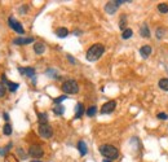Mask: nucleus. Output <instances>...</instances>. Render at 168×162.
I'll list each match as a JSON object with an SVG mask.
<instances>
[{
	"mask_svg": "<svg viewBox=\"0 0 168 162\" xmlns=\"http://www.w3.org/2000/svg\"><path fill=\"white\" fill-rule=\"evenodd\" d=\"M3 134L6 135V136H9V135L12 134V126H11L9 123L4 124V127H3Z\"/></svg>",
	"mask_w": 168,
	"mask_h": 162,
	"instance_id": "nucleus-25",
	"label": "nucleus"
},
{
	"mask_svg": "<svg viewBox=\"0 0 168 162\" xmlns=\"http://www.w3.org/2000/svg\"><path fill=\"white\" fill-rule=\"evenodd\" d=\"M96 113H97V106H94V105L89 106L88 109H87V112H85V114L88 117H94V115H96Z\"/></svg>",
	"mask_w": 168,
	"mask_h": 162,
	"instance_id": "nucleus-23",
	"label": "nucleus"
},
{
	"mask_svg": "<svg viewBox=\"0 0 168 162\" xmlns=\"http://www.w3.org/2000/svg\"><path fill=\"white\" fill-rule=\"evenodd\" d=\"M118 8H119V5L116 4L115 0L114 2H107L106 5H105V12L107 14H114L116 11H118Z\"/></svg>",
	"mask_w": 168,
	"mask_h": 162,
	"instance_id": "nucleus-8",
	"label": "nucleus"
},
{
	"mask_svg": "<svg viewBox=\"0 0 168 162\" xmlns=\"http://www.w3.org/2000/svg\"><path fill=\"white\" fill-rule=\"evenodd\" d=\"M78 151H79V153H80V156H85V154L88 153V146H87L85 142L80 140V142L78 143Z\"/></svg>",
	"mask_w": 168,
	"mask_h": 162,
	"instance_id": "nucleus-13",
	"label": "nucleus"
},
{
	"mask_svg": "<svg viewBox=\"0 0 168 162\" xmlns=\"http://www.w3.org/2000/svg\"><path fill=\"white\" fill-rule=\"evenodd\" d=\"M45 74H47V75H49L50 78H56V79L60 78V77L57 75V71H56V70H53V69H48V70L45 71Z\"/></svg>",
	"mask_w": 168,
	"mask_h": 162,
	"instance_id": "nucleus-27",
	"label": "nucleus"
},
{
	"mask_svg": "<svg viewBox=\"0 0 168 162\" xmlns=\"http://www.w3.org/2000/svg\"><path fill=\"white\" fill-rule=\"evenodd\" d=\"M34 43V38H24V36H18L13 40V44L16 46H26V44H30Z\"/></svg>",
	"mask_w": 168,
	"mask_h": 162,
	"instance_id": "nucleus-9",
	"label": "nucleus"
},
{
	"mask_svg": "<svg viewBox=\"0 0 168 162\" xmlns=\"http://www.w3.org/2000/svg\"><path fill=\"white\" fill-rule=\"evenodd\" d=\"M127 26V16H126V14H123V16L120 17V21H119V29H120V30H126V27Z\"/></svg>",
	"mask_w": 168,
	"mask_h": 162,
	"instance_id": "nucleus-21",
	"label": "nucleus"
},
{
	"mask_svg": "<svg viewBox=\"0 0 168 162\" xmlns=\"http://www.w3.org/2000/svg\"><path fill=\"white\" fill-rule=\"evenodd\" d=\"M38 121H39V124H47L48 123V114L47 113H38Z\"/></svg>",
	"mask_w": 168,
	"mask_h": 162,
	"instance_id": "nucleus-18",
	"label": "nucleus"
},
{
	"mask_svg": "<svg viewBox=\"0 0 168 162\" xmlns=\"http://www.w3.org/2000/svg\"><path fill=\"white\" fill-rule=\"evenodd\" d=\"M62 91L66 93V95H75L79 92V84L76 83V80L74 79H69V80H65L62 83Z\"/></svg>",
	"mask_w": 168,
	"mask_h": 162,
	"instance_id": "nucleus-3",
	"label": "nucleus"
},
{
	"mask_svg": "<svg viewBox=\"0 0 168 162\" xmlns=\"http://www.w3.org/2000/svg\"><path fill=\"white\" fill-rule=\"evenodd\" d=\"M28 156H31L35 160H39L44 156V151H43L40 145H31L30 148H28Z\"/></svg>",
	"mask_w": 168,
	"mask_h": 162,
	"instance_id": "nucleus-4",
	"label": "nucleus"
},
{
	"mask_svg": "<svg viewBox=\"0 0 168 162\" xmlns=\"http://www.w3.org/2000/svg\"><path fill=\"white\" fill-rule=\"evenodd\" d=\"M3 118H4L5 121H9V114H8V113H3Z\"/></svg>",
	"mask_w": 168,
	"mask_h": 162,
	"instance_id": "nucleus-33",
	"label": "nucleus"
},
{
	"mask_svg": "<svg viewBox=\"0 0 168 162\" xmlns=\"http://www.w3.org/2000/svg\"><path fill=\"white\" fill-rule=\"evenodd\" d=\"M151 52H153V49H151V47L149 46V44H145V46H142L140 48V55H141L142 58H148L151 55Z\"/></svg>",
	"mask_w": 168,
	"mask_h": 162,
	"instance_id": "nucleus-11",
	"label": "nucleus"
},
{
	"mask_svg": "<svg viewBox=\"0 0 168 162\" xmlns=\"http://www.w3.org/2000/svg\"><path fill=\"white\" fill-rule=\"evenodd\" d=\"M105 52V47H104V44H101V43H96V44H93V46H91V48L87 51V53H85V58L88 61L93 62V61H97L98 58H101V56L104 55Z\"/></svg>",
	"mask_w": 168,
	"mask_h": 162,
	"instance_id": "nucleus-1",
	"label": "nucleus"
},
{
	"mask_svg": "<svg viewBox=\"0 0 168 162\" xmlns=\"http://www.w3.org/2000/svg\"><path fill=\"white\" fill-rule=\"evenodd\" d=\"M166 31H164V29L163 27H158L157 29V31H155V35H157V39H162L163 36H164Z\"/></svg>",
	"mask_w": 168,
	"mask_h": 162,
	"instance_id": "nucleus-26",
	"label": "nucleus"
},
{
	"mask_svg": "<svg viewBox=\"0 0 168 162\" xmlns=\"http://www.w3.org/2000/svg\"><path fill=\"white\" fill-rule=\"evenodd\" d=\"M67 99V95H61V96H58L57 99H54L53 101H54V104L56 105H60L61 104V102L63 101V100H66Z\"/></svg>",
	"mask_w": 168,
	"mask_h": 162,
	"instance_id": "nucleus-28",
	"label": "nucleus"
},
{
	"mask_svg": "<svg viewBox=\"0 0 168 162\" xmlns=\"http://www.w3.org/2000/svg\"><path fill=\"white\" fill-rule=\"evenodd\" d=\"M26 11H27V7H25V5H24V7H21V9H19V12H21V13H24V12H26Z\"/></svg>",
	"mask_w": 168,
	"mask_h": 162,
	"instance_id": "nucleus-34",
	"label": "nucleus"
},
{
	"mask_svg": "<svg viewBox=\"0 0 168 162\" xmlns=\"http://www.w3.org/2000/svg\"><path fill=\"white\" fill-rule=\"evenodd\" d=\"M31 162H41V161H39V160H35V161H31Z\"/></svg>",
	"mask_w": 168,
	"mask_h": 162,
	"instance_id": "nucleus-35",
	"label": "nucleus"
},
{
	"mask_svg": "<svg viewBox=\"0 0 168 162\" xmlns=\"http://www.w3.org/2000/svg\"><path fill=\"white\" fill-rule=\"evenodd\" d=\"M158 11L160 12V13H168V4H166V3H160V4H158Z\"/></svg>",
	"mask_w": 168,
	"mask_h": 162,
	"instance_id": "nucleus-24",
	"label": "nucleus"
},
{
	"mask_svg": "<svg viewBox=\"0 0 168 162\" xmlns=\"http://www.w3.org/2000/svg\"><path fill=\"white\" fill-rule=\"evenodd\" d=\"M67 60L71 62V64H76V61H75V58L74 57H72L71 55H67Z\"/></svg>",
	"mask_w": 168,
	"mask_h": 162,
	"instance_id": "nucleus-32",
	"label": "nucleus"
},
{
	"mask_svg": "<svg viewBox=\"0 0 168 162\" xmlns=\"http://www.w3.org/2000/svg\"><path fill=\"white\" fill-rule=\"evenodd\" d=\"M56 35L58 36V38H66V36L69 35V30L66 27H58L56 30Z\"/></svg>",
	"mask_w": 168,
	"mask_h": 162,
	"instance_id": "nucleus-16",
	"label": "nucleus"
},
{
	"mask_svg": "<svg viewBox=\"0 0 168 162\" xmlns=\"http://www.w3.org/2000/svg\"><path fill=\"white\" fill-rule=\"evenodd\" d=\"M18 71L22 75L27 77V78H34L35 77V69L34 68H18Z\"/></svg>",
	"mask_w": 168,
	"mask_h": 162,
	"instance_id": "nucleus-10",
	"label": "nucleus"
},
{
	"mask_svg": "<svg viewBox=\"0 0 168 162\" xmlns=\"http://www.w3.org/2000/svg\"><path fill=\"white\" fill-rule=\"evenodd\" d=\"M102 162H111V161H109V160H104V161H102Z\"/></svg>",
	"mask_w": 168,
	"mask_h": 162,
	"instance_id": "nucleus-36",
	"label": "nucleus"
},
{
	"mask_svg": "<svg viewBox=\"0 0 168 162\" xmlns=\"http://www.w3.org/2000/svg\"><path fill=\"white\" fill-rule=\"evenodd\" d=\"M115 108H116V102L114 100L107 101L101 106V114H110L115 110Z\"/></svg>",
	"mask_w": 168,
	"mask_h": 162,
	"instance_id": "nucleus-7",
	"label": "nucleus"
},
{
	"mask_svg": "<svg viewBox=\"0 0 168 162\" xmlns=\"http://www.w3.org/2000/svg\"><path fill=\"white\" fill-rule=\"evenodd\" d=\"M157 118L158 119H162V121H167L168 119V114L167 113H158Z\"/></svg>",
	"mask_w": 168,
	"mask_h": 162,
	"instance_id": "nucleus-30",
	"label": "nucleus"
},
{
	"mask_svg": "<svg viewBox=\"0 0 168 162\" xmlns=\"http://www.w3.org/2000/svg\"><path fill=\"white\" fill-rule=\"evenodd\" d=\"M53 113L56 114V115H62L63 113H65V106L63 105H56L54 108H53Z\"/></svg>",
	"mask_w": 168,
	"mask_h": 162,
	"instance_id": "nucleus-20",
	"label": "nucleus"
},
{
	"mask_svg": "<svg viewBox=\"0 0 168 162\" xmlns=\"http://www.w3.org/2000/svg\"><path fill=\"white\" fill-rule=\"evenodd\" d=\"M5 86L9 88V91H11V92H16V91L18 90V87H19V84H18V83H13V82H11V80H8V82L5 83Z\"/></svg>",
	"mask_w": 168,
	"mask_h": 162,
	"instance_id": "nucleus-19",
	"label": "nucleus"
},
{
	"mask_svg": "<svg viewBox=\"0 0 168 162\" xmlns=\"http://www.w3.org/2000/svg\"><path fill=\"white\" fill-rule=\"evenodd\" d=\"M38 131H39V135L41 137H44V139H49V137H52V135H53V130H52V127H50L48 123L47 124H39Z\"/></svg>",
	"mask_w": 168,
	"mask_h": 162,
	"instance_id": "nucleus-5",
	"label": "nucleus"
},
{
	"mask_svg": "<svg viewBox=\"0 0 168 162\" xmlns=\"http://www.w3.org/2000/svg\"><path fill=\"white\" fill-rule=\"evenodd\" d=\"M158 86H159L160 90H163V91H167V92H168V78H162V79H159Z\"/></svg>",
	"mask_w": 168,
	"mask_h": 162,
	"instance_id": "nucleus-17",
	"label": "nucleus"
},
{
	"mask_svg": "<svg viewBox=\"0 0 168 162\" xmlns=\"http://www.w3.org/2000/svg\"><path fill=\"white\" fill-rule=\"evenodd\" d=\"M34 52L36 55H43L45 52V44L41 43V42H36L34 44Z\"/></svg>",
	"mask_w": 168,
	"mask_h": 162,
	"instance_id": "nucleus-12",
	"label": "nucleus"
},
{
	"mask_svg": "<svg viewBox=\"0 0 168 162\" xmlns=\"http://www.w3.org/2000/svg\"><path fill=\"white\" fill-rule=\"evenodd\" d=\"M11 146H12V144H9L8 146H6V148H0V154H2V156H5L6 152H8V149L11 148Z\"/></svg>",
	"mask_w": 168,
	"mask_h": 162,
	"instance_id": "nucleus-31",
	"label": "nucleus"
},
{
	"mask_svg": "<svg viewBox=\"0 0 168 162\" xmlns=\"http://www.w3.org/2000/svg\"><path fill=\"white\" fill-rule=\"evenodd\" d=\"M8 24H9V26H11L12 30H14L17 34H21V35L25 34V29L22 27V25H21V22H18L14 17H9Z\"/></svg>",
	"mask_w": 168,
	"mask_h": 162,
	"instance_id": "nucleus-6",
	"label": "nucleus"
},
{
	"mask_svg": "<svg viewBox=\"0 0 168 162\" xmlns=\"http://www.w3.org/2000/svg\"><path fill=\"white\" fill-rule=\"evenodd\" d=\"M132 35H133L132 29H126V30H124V31L122 33V38H123L124 40H127V39H129Z\"/></svg>",
	"mask_w": 168,
	"mask_h": 162,
	"instance_id": "nucleus-22",
	"label": "nucleus"
},
{
	"mask_svg": "<svg viewBox=\"0 0 168 162\" xmlns=\"http://www.w3.org/2000/svg\"><path fill=\"white\" fill-rule=\"evenodd\" d=\"M6 93V86L4 83H0V99H3Z\"/></svg>",
	"mask_w": 168,
	"mask_h": 162,
	"instance_id": "nucleus-29",
	"label": "nucleus"
},
{
	"mask_svg": "<svg viewBox=\"0 0 168 162\" xmlns=\"http://www.w3.org/2000/svg\"><path fill=\"white\" fill-rule=\"evenodd\" d=\"M100 153L107 160H116L119 157V151L116 146L111 145V144H102L100 146Z\"/></svg>",
	"mask_w": 168,
	"mask_h": 162,
	"instance_id": "nucleus-2",
	"label": "nucleus"
},
{
	"mask_svg": "<svg viewBox=\"0 0 168 162\" xmlns=\"http://www.w3.org/2000/svg\"><path fill=\"white\" fill-rule=\"evenodd\" d=\"M83 114H84V105L82 104V102H78L76 108H75V119L82 118Z\"/></svg>",
	"mask_w": 168,
	"mask_h": 162,
	"instance_id": "nucleus-14",
	"label": "nucleus"
},
{
	"mask_svg": "<svg viewBox=\"0 0 168 162\" xmlns=\"http://www.w3.org/2000/svg\"><path fill=\"white\" fill-rule=\"evenodd\" d=\"M140 35L142 38H150V30H149V26L146 24H142L141 29H140Z\"/></svg>",
	"mask_w": 168,
	"mask_h": 162,
	"instance_id": "nucleus-15",
	"label": "nucleus"
}]
</instances>
